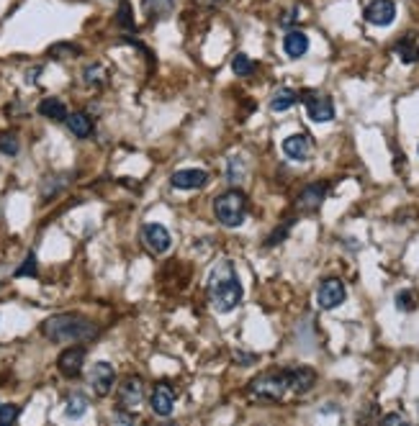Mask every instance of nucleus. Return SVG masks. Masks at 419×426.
Returning a JSON list of instances; mask_svg holds the SVG:
<instances>
[{"label": "nucleus", "instance_id": "nucleus-1", "mask_svg": "<svg viewBox=\"0 0 419 426\" xmlns=\"http://www.w3.org/2000/svg\"><path fill=\"white\" fill-rule=\"evenodd\" d=\"M41 334L55 345H77L98 334V327L80 313H57L41 324Z\"/></svg>", "mask_w": 419, "mask_h": 426}, {"label": "nucleus", "instance_id": "nucleus-2", "mask_svg": "<svg viewBox=\"0 0 419 426\" xmlns=\"http://www.w3.org/2000/svg\"><path fill=\"white\" fill-rule=\"evenodd\" d=\"M209 300L214 311L229 313L239 306L242 300V285H239L234 267L232 264H221V272H216L209 282Z\"/></svg>", "mask_w": 419, "mask_h": 426}, {"label": "nucleus", "instance_id": "nucleus-3", "mask_svg": "<svg viewBox=\"0 0 419 426\" xmlns=\"http://www.w3.org/2000/svg\"><path fill=\"white\" fill-rule=\"evenodd\" d=\"M214 216L221 226L237 229L245 224L247 216V198L242 191H227L214 200Z\"/></svg>", "mask_w": 419, "mask_h": 426}, {"label": "nucleus", "instance_id": "nucleus-4", "mask_svg": "<svg viewBox=\"0 0 419 426\" xmlns=\"http://www.w3.org/2000/svg\"><path fill=\"white\" fill-rule=\"evenodd\" d=\"M288 390V375L286 370H273L265 372L260 378L250 383V393L257 396V398H268V400H278Z\"/></svg>", "mask_w": 419, "mask_h": 426}, {"label": "nucleus", "instance_id": "nucleus-5", "mask_svg": "<svg viewBox=\"0 0 419 426\" xmlns=\"http://www.w3.org/2000/svg\"><path fill=\"white\" fill-rule=\"evenodd\" d=\"M347 298V291H345V282L339 280V278H327V280L319 285V291H317V300H319V306L324 311H332L342 306Z\"/></svg>", "mask_w": 419, "mask_h": 426}, {"label": "nucleus", "instance_id": "nucleus-6", "mask_svg": "<svg viewBox=\"0 0 419 426\" xmlns=\"http://www.w3.org/2000/svg\"><path fill=\"white\" fill-rule=\"evenodd\" d=\"M119 408H124V411H134V408H139V403H142V398H145V383H142V378H137V375H129V378H124V383L119 385Z\"/></svg>", "mask_w": 419, "mask_h": 426}, {"label": "nucleus", "instance_id": "nucleus-7", "mask_svg": "<svg viewBox=\"0 0 419 426\" xmlns=\"http://www.w3.org/2000/svg\"><path fill=\"white\" fill-rule=\"evenodd\" d=\"M91 388L95 396L100 398H106L111 390H113V383H116V370H113V365L109 362H95L91 367Z\"/></svg>", "mask_w": 419, "mask_h": 426}, {"label": "nucleus", "instance_id": "nucleus-8", "mask_svg": "<svg viewBox=\"0 0 419 426\" xmlns=\"http://www.w3.org/2000/svg\"><path fill=\"white\" fill-rule=\"evenodd\" d=\"M363 16L373 26H391L393 19H396V3L393 0H371L365 6Z\"/></svg>", "mask_w": 419, "mask_h": 426}, {"label": "nucleus", "instance_id": "nucleus-9", "mask_svg": "<svg viewBox=\"0 0 419 426\" xmlns=\"http://www.w3.org/2000/svg\"><path fill=\"white\" fill-rule=\"evenodd\" d=\"M142 242L147 244V249L155 254H165L173 244V239H170V231L162 226V224H147L142 229Z\"/></svg>", "mask_w": 419, "mask_h": 426}, {"label": "nucleus", "instance_id": "nucleus-10", "mask_svg": "<svg viewBox=\"0 0 419 426\" xmlns=\"http://www.w3.org/2000/svg\"><path fill=\"white\" fill-rule=\"evenodd\" d=\"M314 152V142H311L309 134H291L286 142H283V155L288 159H296V162H306Z\"/></svg>", "mask_w": 419, "mask_h": 426}, {"label": "nucleus", "instance_id": "nucleus-11", "mask_svg": "<svg viewBox=\"0 0 419 426\" xmlns=\"http://www.w3.org/2000/svg\"><path fill=\"white\" fill-rule=\"evenodd\" d=\"M304 103H306V116L314 124H327L335 118V103L327 95H309V98H304Z\"/></svg>", "mask_w": 419, "mask_h": 426}, {"label": "nucleus", "instance_id": "nucleus-12", "mask_svg": "<svg viewBox=\"0 0 419 426\" xmlns=\"http://www.w3.org/2000/svg\"><path fill=\"white\" fill-rule=\"evenodd\" d=\"M85 365V349L82 347H67L59 357H57V367L64 378H77Z\"/></svg>", "mask_w": 419, "mask_h": 426}, {"label": "nucleus", "instance_id": "nucleus-13", "mask_svg": "<svg viewBox=\"0 0 419 426\" xmlns=\"http://www.w3.org/2000/svg\"><path fill=\"white\" fill-rule=\"evenodd\" d=\"M324 195H327V185H324V182H311V185H306V188L301 191L296 206H299L301 213H314V211L322 206Z\"/></svg>", "mask_w": 419, "mask_h": 426}, {"label": "nucleus", "instance_id": "nucleus-14", "mask_svg": "<svg viewBox=\"0 0 419 426\" xmlns=\"http://www.w3.org/2000/svg\"><path fill=\"white\" fill-rule=\"evenodd\" d=\"M170 182L178 191H198L209 182V173L206 170H178V173H173Z\"/></svg>", "mask_w": 419, "mask_h": 426}, {"label": "nucleus", "instance_id": "nucleus-15", "mask_svg": "<svg viewBox=\"0 0 419 426\" xmlns=\"http://www.w3.org/2000/svg\"><path fill=\"white\" fill-rule=\"evenodd\" d=\"M286 375H288V388L296 393H309L317 383V372L311 367H291V370H286Z\"/></svg>", "mask_w": 419, "mask_h": 426}, {"label": "nucleus", "instance_id": "nucleus-16", "mask_svg": "<svg viewBox=\"0 0 419 426\" xmlns=\"http://www.w3.org/2000/svg\"><path fill=\"white\" fill-rule=\"evenodd\" d=\"M149 403H152V411H155L157 416H170V414H173V406H175L173 388H170V385H157Z\"/></svg>", "mask_w": 419, "mask_h": 426}, {"label": "nucleus", "instance_id": "nucleus-17", "mask_svg": "<svg viewBox=\"0 0 419 426\" xmlns=\"http://www.w3.org/2000/svg\"><path fill=\"white\" fill-rule=\"evenodd\" d=\"M283 52L291 57V59H301V57L309 52V37L304 31H288L283 37Z\"/></svg>", "mask_w": 419, "mask_h": 426}, {"label": "nucleus", "instance_id": "nucleus-18", "mask_svg": "<svg viewBox=\"0 0 419 426\" xmlns=\"http://www.w3.org/2000/svg\"><path fill=\"white\" fill-rule=\"evenodd\" d=\"M64 124H67V128H70V134H75L77 139H88V136L93 134V118L88 116V113H82V110L70 113Z\"/></svg>", "mask_w": 419, "mask_h": 426}, {"label": "nucleus", "instance_id": "nucleus-19", "mask_svg": "<svg viewBox=\"0 0 419 426\" xmlns=\"http://www.w3.org/2000/svg\"><path fill=\"white\" fill-rule=\"evenodd\" d=\"M396 55L404 64H414L419 62V39L414 34H407L404 39H399L396 44Z\"/></svg>", "mask_w": 419, "mask_h": 426}, {"label": "nucleus", "instance_id": "nucleus-20", "mask_svg": "<svg viewBox=\"0 0 419 426\" xmlns=\"http://www.w3.org/2000/svg\"><path fill=\"white\" fill-rule=\"evenodd\" d=\"M39 113L49 121H67V106L59 98H44L39 103Z\"/></svg>", "mask_w": 419, "mask_h": 426}, {"label": "nucleus", "instance_id": "nucleus-21", "mask_svg": "<svg viewBox=\"0 0 419 426\" xmlns=\"http://www.w3.org/2000/svg\"><path fill=\"white\" fill-rule=\"evenodd\" d=\"M296 103H299V93L291 90V88H281V90H275L273 98H270V110L283 113V110L293 108Z\"/></svg>", "mask_w": 419, "mask_h": 426}, {"label": "nucleus", "instance_id": "nucleus-22", "mask_svg": "<svg viewBox=\"0 0 419 426\" xmlns=\"http://www.w3.org/2000/svg\"><path fill=\"white\" fill-rule=\"evenodd\" d=\"M85 411H88V398L80 396V393H73L64 403V416L67 418H80Z\"/></svg>", "mask_w": 419, "mask_h": 426}, {"label": "nucleus", "instance_id": "nucleus-23", "mask_svg": "<svg viewBox=\"0 0 419 426\" xmlns=\"http://www.w3.org/2000/svg\"><path fill=\"white\" fill-rule=\"evenodd\" d=\"M82 82H85L88 88H103V85H106V70H103L100 64L85 67V70H82Z\"/></svg>", "mask_w": 419, "mask_h": 426}, {"label": "nucleus", "instance_id": "nucleus-24", "mask_svg": "<svg viewBox=\"0 0 419 426\" xmlns=\"http://www.w3.org/2000/svg\"><path fill=\"white\" fill-rule=\"evenodd\" d=\"M232 70H234V75H239V77H250V75L255 72V62L247 55H237L232 59Z\"/></svg>", "mask_w": 419, "mask_h": 426}, {"label": "nucleus", "instance_id": "nucleus-25", "mask_svg": "<svg viewBox=\"0 0 419 426\" xmlns=\"http://www.w3.org/2000/svg\"><path fill=\"white\" fill-rule=\"evenodd\" d=\"M145 8L149 16H155V19L160 16L162 19V16H167L173 10V0H145Z\"/></svg>", "mask_w": 419, "mask_h": 426}, {"label": "nucleus", "instance_id": "nucleus-26", "mask_svg": "<svg viewBox=\"0 0 419 426\" xmlns=\"http://www.w3.org/2000/svg\"><path fill=\"white\" fill-rule=\"evenodd\" d=\"M419 303V296L414 291H399L396 293V309L399 311H414Z\"/></svg>", "mask_w": 419, "mask_h": 426}, {"label": "nucleus", "instance_id": "nucleus-27", "mask_svg": "<svg viewBox=\"0 0 419 426\" xmlns=\"http://www.w3.org/2000/svg\"><path fill=\"white\" fill-rule=\"evenodd\" d=\"M19 416H21V406H13V403H3L0 406V426L13 424Z\"/></svg>", "mask_w": 419, "mask_h": 426}, {"label": "nucleus", "instance_id": "nucleus-28", "mask_svg": "<svg viewBox=\"0 0 419 426\" xmlns=\"http://www.w3.org/2000/svg\"><path fill=\"white\" fill-rule=\"evenodd\" d=\"M16 278H37V257H34V252H28L26 254V260H24V264H21L19 270L13 272Z\"/></svg>", "mask_w": 419, "mask_h": 426}, {"label": "nucleus", "instance_id": "nucleus-29", "mask_svg": "<svg viewBox=\"0 0 419 426\" xmlns=\"http://www.w3.org/2000/svg\"><path fill=\"white\" fill-rule=\"evenodd\" d=\"M0 152L3 155H19V139H16V134H0Z\"/></svg>", "mask_w": 419, "mask_h": 426}, {"label": "nucleus", "instance_id": "nucleus-30", "mask_svg": "<svg viewBox=\"0 0 419 426\" xmlns=\"http://www.w3.org/2000/svg\"><path fill=\"white\" fill-rule=\"evenodd\" d=\"M49 55L55 57V59H64V57H75V55H80V49L73 44H57L49 49Z\"/></svg>", "mask_w": 419, "mask_h": 426}, {"label": "nucleus", "instance_id": "nucleus-31", "mask_svg": "<svg viewBox=\"0 0 419 426\" xmlns=\"http://www.w3.org/2000/svg\"><path fill=\"white\" fill-rule=\"evenodd\" d=\"M119 26H124V28H134V19H131V8H129L127 0H121V8H119Z\"/></svg>", "mask_w": 419, "mask_h": 426}, {"label": "nucleus", "instance_id": "nucleus-32", "mask_svg": "<svg viewBox=\"0 0 419 426\" xmlns=\"http://www.w3.org/2000/svg\"><path fill=\"white\" fill-rule=\"evenodd\" d=\"M242 175H245L242 162H239L237 157H232V159H229V182H239L242 180Z\"/></svg>", "mask_w": 419, "mask_h": 426}, {"label": "nucleus", "instance_id": "nucleus-33", "mask_svg": "<svg viewBox=\"0 0 419 426\" xmlns=\"http://www.w3.org/2000/svg\"><path fill=\"white\" fill-rule=\"evenodd\" d=\"M407 418L399 416V414H389V416H383V424H404Z\"/></svg>", "mask_w": 419, "mask_h": 426}, {"label": "nucleus", "instance_id": "nucleus-34", "mask_svg": "<svg viewBox=\"0 0 419 426\" xmlns=\"http://www.w3.org/2000/svg\"><path fill=\"white\" fill-rule=\"evenodd\" d=\"M293 21H296V10H288V13H283L281 26H291Z\"/></svg>", "mask_w": 419, "mask_h": 426}]
</instances>
